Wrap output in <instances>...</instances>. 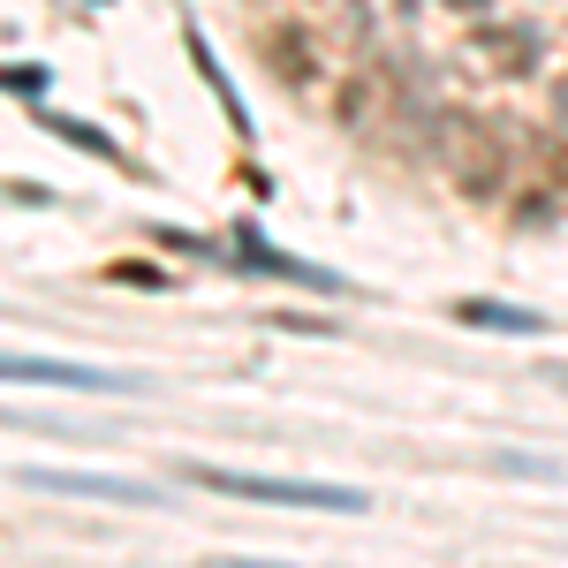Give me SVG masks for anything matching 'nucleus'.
Wrapping results in <instances>:
<instances>
[{
	"label": "nucleus",
	"mask_w": 568,
	"mask_h": 568,
	"mask_svg": "<svg viewBox=\"0 0 568 568\" xmlns=\"http://www.w3.org/2000/svg\"><path fill=\"white\" fill-rule=\"evenodd\" d=\"M190 485H205L220 500H251V508H311V516H364L372 500L356 485H318V478H258V470H227V463H190Z\"/></svg>",
	"instance_id": "1"
},
{
	"label": "nucleus",
	"mask_w": 568,
	"mask_h": 568,
	"mask_svg": "<svg viewBox=\"0 0 568 568\" xmlns=\"http://www.w3.org/2000/svg\"><path fill=\"white\" fill-rule=\"evenodd\" d=\"M439 152H447V175H455V197H470V205H493V197H508V136L493 130V122H447L439 130Z\"/></svg>",
	"instance_id": "2"
},
{
	"label": "nucleus",
	"mask_w": 568,
	"mask_h": 568,
	"mask_svg": "<svg viewBox=\"0 0 568 568\" xmlns=\"http://www.w3.org/2000/svg\"><path fill=\"white\" fill-rule=\"evenodd\" d=\"M16 485H31V493H77V500H122V508H152V500H160V485H144V478H114V470H45V463H23Z\"/></svg>",
	"instance_id": "3"
},
{
	"label": "nucleus",
	"mask_w": 568,
	"mask_h": 568,
	"mask_svg": "<svg viewBox=\"0 0 568 568\" xmlns=\"http://www.w3.org/2000/svg\"><path fill=\"white\" fill-rule=\"evenodd\" d=\"M258 61L288 91H311L318 77H326V53H318V39H311V23H296V16H273V23L258 31Z\"/></svg>",
	"instance_id": "4"
},
{
	"label": "nucleus",
	"mask_w": 568,
	"mask_h": 568,
	"mask_svg": "<svg viewBox=\"0 0 568 568\" xmlns=\"http://www.w3.org/2000/svg\"><path fill=\"white\" fill-rule=\"evenodd\" d=\"M470 53H478L485 77H530V69H538V53H546V39H538L530 23L478 16V23H470Z\"/></svg>",
	"instance_id": "5"
},
{
	"label": "nucleus",
	"mask_w": 568,
	"mask_h": 568,
	"mask_svg": "<svg viewBox=\"0 0 568 568\" xmlns=\"http://www.w3.org/2000/svg\"><path fill=\"white\" fill-rule=\"evenodd\" d=\"M16 387H77V394H130L136 379H114L99 364H61V356H8Z\"/></svg>",
	"instance_id": "6"
},
{
	"label": "nucleus",
	"mask_w": 568,
	"mask_h": 568,
	"mask_svg": "<svg viewBox=\"0 0 568 568\" xmlns=\"http://www.w3.org/2000/svg\"><path fill=\"white\" fill-rule=\"evenodd\" d=\"M379 91H394V84H387V77H372V69L342 77V84H334V122H342V130H372V106H379Z\"/></svg>",
	"instance_id": "7"
},
{
	"label": "nucleus",
	"mask_w": 568,
	"mask_h": 568,
	"mask_svg": "<svg viewBox=\"0 0 568 568\" xmlns=\"http://www.w3.org/2000/svg\"><path fill=\"white\" fill-rule=\"evenodd\" d=\"M235 243H243V265H251V273H288V281H304V288H334V273H318V265L288 258V251H273L265 235H251V227H243Z\"/></svg>",
	"instance_id": "8"
},
{
	"label": "nucleus",
	"mask_w": 568,
	"mask_h": 568,
	"mask_svg": "<svg viewBox=\"0 0 568 568\" xmlns=\"http://www.w3.org/2000/svg\"><path fill=\"white\" fill-rule=\"evenodd\" d=\"M455 318H463V326H485V334H546V318H538V311H524V304H485V296H463V304H455Z\"/></svg>",
	"instance_id": "9"
},
{
	"label": "nucleus",
	"mask_w": 568,
	"mask_h": 568,
	"mask_svg": "<svg viewBox=\"0 0 568 568\" xmlns=\"http://www.w3.org/2000/svg\"><path fill=\"white\" fill-rule=\"evenodd\" d=\"M182 45H190V61H197V77L213 84V99H220V106H227V122H235V136H251V114H243V99H235V84L220 77V61H213V53H205V39H197V31H182Z\"/></svg>",
	"instance_id": "10"
},
{
	"label": "nucleus",
	"mask_w": 568,
	"mask_h": 568,
	"mask_svg": "<svg viewBox=\"0 0 568 568\" xmlns=\"http://www.w3.org/2000/svg\"><path fill=\"white\" fill-rule=\"evenodd\" d=\"M53 136H61V144H77V152H99V160H114V168H122L114 136H106V130H91V122H69V114H53Z\"/></svg>",
	"instance_id": "11"
},
{
	"label": "nucleus",
	"mask_w": 568,
	"mask_h": 568,
	"mask_svg": "<svg viewBox=\"0 0 568 568\" xmlns=\"http://www.w3.org/2000/svg\"><path fill=\"white\" fill-rule=\"evenodd\" d=\"M8 91H16V99H39V91H45V69H39V61H16V69H8Z\"/></svg>",
	"instance_id": "12"
},
{
	"label": "nucleus",
	"mask_w": 568,
	"mask_h": 568,
	"mask_svg": "<svg viewBox=\"0 0 568 568\" xmlns=\"http://www.w3.org/2000/svg\"><path fill=\"white\" fill-rule=\"evenodd\" d=\"M152 243H168V251H197V258H213V243H205V235H182V227H152Z\"/></svg>",
	"instance_id": "13"
},
{
	"label": "nucleus",
	"mask_w": 568,
	"mask_h": 568,
	"mask_svg": "<svg viewBox=\"0 0 568 568\" xmlns=\"http://www.w3.org/2000/svg\"><path fill=\"white\" fill-rule=\"evenodd\" d=\"M273 326H288V334H334V318H304V311H273Z\"/></svg>",
	"instance_id": "14"
},
{
	"label": "nucleus",
	"mask_w": 568,
	"mask_h": 568,
	"mask_svg": "<svg viewBox=\"0 0 568 568\" xmlns=\"http://www.w3.org/2000/svg\"><path fill=\"white\" fill-rule=\"evenodd\" d=\"M8 205H31L39 213V205H53V190L45 182H8Z\"/></svg>",
	"instance_id": "15"
},
{
	"label": "nucleus",
	"mask_w": 568,
	"mask_h": 568,
	"mask_svg": "<svg viewBox=\"0 0 568 568\" xmlns=\"http://www.w3.org/2000/svg\"><path fill=\"white\" fill-rule=\"evenodd\" d=\"M554 220V190H530V205H524V227H546Z\"/></svg>",
	"instance_id": "16"
},
{
	"label": "nucleus",
	"mask_w": 568,
	"mask_h": 568,
	"mask_svg": "<svg viewBox=\"0 0 568 568\" xmlns=\"http://www.w3.org/2000/svg\"><path fill=\"white\" fill-rule=\"evenodd\" d=\"M439 8H455V16H470V23H478V16H493V0H439Z\"/></svg>",
	"instance_id": "17"
},
{
	"label": "nucleus",
	"mask_w": 568,
	"mask_h": 568,
	"mask_svg": "<svg viewBox=\"0 0 568 568\" xmlns=\"http://www.w3.org/2000/svg\"><path fill=\"white\" fill-rule=\"evenodd\" d=\"M554 114L568 122V77H554Z\"/></svg>",
	"instance_id": "18"
},
{
	"label": "nucleus",
	"mask_w": 568,
	"mask_h": 568,
	"mask_svg": "<svg viewBox=\"0 0 568 568\" xmlns=\"http://www.w3.org/2000/svg\"><path fill=\"white\" fill-rule=\"evenodd\" d=\"M546 160H554V175L568 182V152H561V144H546Z\"/></svg>",
	"instance_id": "19"
},
{
	"label": "nucleus",
	"mask_w": 568,
	"mask_h": 568,
	"mask_svg": "<svg viewBox=\"0 0 568 568\" xmlns=\"http://www.w3.org/2000/svg\"><path fill=\"white\" fill-rule=\"evenodd\" d=\"M394 16H417V0H394Z\"/></svg>",
	"instance_id": "20"
},
{
	"label": "nucleus",
	"mask_w": 568,
	"mask_h": 568,
	"mask_svg": "<svg viewBox=\"0 0 568 568\" xmlns=\"http://www.w3.org/2000/svg\"><path fill=\"white\" fill-rule=\"evenodd\" d=\"M546 379H561V387H568V364H554V372H546Z\"/></svg>",
	"instance_id": "21"
}]
</instances>
